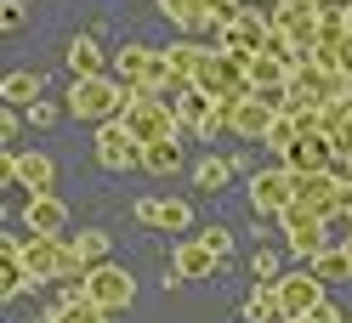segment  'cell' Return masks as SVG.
I'll return each instance as SVG.
<instances>
[{
    "mask_svg": "<svg viewBox=\"0 0 352 323\" xmlns=\"http://www.w3.org/2000/svg\"><path fill=\"white\" fill-rule=\"evenodd\" d=\"M193 85H199L210 102H239V97H250V69H245V57H233V51H205L199 69H193Z\"/></svg>",
    "mask_w": 352,
    "mask_h": 323,
    "instance_id": "6da1fadb",
    "label": "cell"
},
{
    "mask_svg": "<svg viewBox=\"0 0 352 323\" xmlns=\"http://www.w3.org/2000/svg\"><path fill=\"white\" fill-rule=\"evenodd\" d=\"M125 97H131V91H120V80H108V74H80L74 91H69V114L85 119V125H108V119H120Z\"/></svg>",
    "mask_w": 352,
    "mask_h": 323,
    "instance_id": "7a4b0ae2",
    "label": "cell"
},
{
    "mask_svg": "<svg viewBox=\"0 0 352 323\" xmlns=\"http://www.w3.org/2000/svg\"><path fill=\"white\" fill-rule=\"evenodd\" d=\"M120 119L131 125V136H137L142 147H148V142H165V136L182 131V125H176V108L160 102V91H131L125 108H120Z\"/></svg>",
    "mask_w": 352,
    "mask_h": 323,
    "instance_id": "3957f363",
    "label": "cell"
},
{
    "mask_svg": "<svg viewBox=\"0 0 352 323\" xmlns=\"http://www.w3.org/2000/svg\"><path fill=\"white\" fill-rule=\"evenodd\" d=\"M324 222H329V215H318V210H307V204H284L278 210V227H284V244H290L296 255H301V261H313V255L318 250H329V232H324Z\"/></svg>",
    "mask_w": 352,
    "mask_h": 323,
    "instance_id": "277c9868",
    "label": "cell"
},
{
    "mask_svg": "<svg viewBox=\"0 0 352 323\" xmlns=\"http://www.w3.org/2000/svg\"><path fill=\"white\" fill-rule=\"evenodd\" d=\"M273 289H278V312H284V318H301V312H318L324 300H329V295H324L329 284H324V278H318L313 267H296V272H278V278H273ZM284 318H278V323H284Z\"/></svg>",
    "mask_w": 352,
    "mask_h": 323,
    "instance_id": "5b68a950",
    "label": "cell"
},
{
    "mask_svg": "<svg viewBox=\"0 0 352 323\" xmlns=\"http://www.w3.org/2000/svg\"><path fill=\"white\" fill-rule=\"evenodd\" d=\"M6 244L23 255V267L34 284H57V278H69V255H63V239H40V232H29V239H12L6 232Z\"/></svg>",
    "mask_w": 352,
    "mask_h": 323,
    "instance_id": "8992f818",
    "label": "cell"
},
{
    "mask_svg": "<svg viewBox=\"0 0 352 323\" xmlns=\"http://www.w3.org/2000/svg\"><path fill=\"white\" fill-rule=\"evenodd\" d=\"M0 176H6V182H17L23 193H52V187H57V165H52V154L6 147V154H0Z\"/></svg>",
    "mask_w": 352,
    "mask_h": 323,
    "instance_id": "52a82bcc",
    "label": "cell"
},
{
    "mask_svg": "<svg viewBox=\"0 0 352 323\" xmlns=\"http://www.w3.org/2000/svg\"><path fill=\"white\" fill-rule=\"evenodd\" d=\"M114 69H120V80L131 85V91H160L165 80H176L170 74V57L165 51H148V46H125L114 57Z\"/></svg>",
    "mask_w": 352,
    "mask_h": 323,
    "instance_id": "ba28073f",
    "label": "cell"
},
{
    "mask_svg": "<svg viewBox=\"0 0 352 323\" xmlns=\"http://www.w3.org/2000/svg\"><path fill=\"white\" fill-rule=\"evenodd\" d=\"M80 289L91 295L102 312H125L131 300H137V278H131L125 267H108V261H102V267H91V272L80 278Z\"/></svg>",
    "mask_w": 352,
    "mask_h": 323,
    "instance_id": "9c48e42d",
    "label": "cell"
},
{
    "mask_svg": "<svg viewBox=\"0 0 352 323\" xmlns=\"http://www.w3.org/2000/svg\"><path fill=\"white\" fill-rule=\"evenodd\" d=\"M290 199H296V170L290 165H267L250 176V210L256 215H278Z\"/></svg>",
    "mask_w": 352,
    "mask_h": 323,
    "instance_id": "30bf717a",
    "label": "cell"
},
{
    "mask_svg": "<svg viewBox=\"0 0 352 323\" xmlns=\"http://www.w3.org/2000/svg\"><path fill=\"white\" fill-rule=\"evenodd\" d=\"M97 165H102V170H131V165H142V142L131 136L125 119L97 125Z\"/></svg>",
    "mask_w": 352,
    "mask_h": 323,
    "instance_id": "8fae6325",
    "label": "cell"
},
{
    "mask_svg": "<svg viewBox=\"0 0 352 323\" xmlns=\"http://www.w3.org/2000/svg\"><path fill=\"white\" fill-rule=\"evenodd\" d=\"M131 215H137L142 227H153V232H176V239L193 227V204H188V199H165V193L137 199V210H131Z\"/></svg>",
    "mask_w": 352,
    "mask_h": 323,
    "instance_id": "7c38bea8",
    "label": "cell"
},
{
    "mask_svg": "<svg viewBox=\"0 0 352 323\" xmlns=\"http://www.w3.org/2000/svg\"><path fill=\"white\" fill-rule=\"evenodd\" d=\"M296 204L318 215H341V176L336 170H296Z\"/></svg>",
    "mask_w": 352,
    "mask_h": 323,
    "instance_id": "4fadbf2b",
    "label": "cell"
},
{
    "mask_svg": "<svg viewBox=\"0 0 352 323\" xmlns=\"http://www.w3.org/2000/svg\"><path fill=\"white\" fill-rule=\"evenodd\" d=\"M267 40H273V29L261 23L256 12H233L228 23H222V51H233V57H261V51H267Z\"/></svg>",
    "mask_w": 352,
    "mask_h": 323,
    "instance_id": "5bb4252c",
    "label": "cell"
},
{
    "mask_svg": "<svg viewBox=\"0 0 352 323\" xmlns=\"http://www.w3.org/2000/svg\"><path fill=\"white\" fill-rule=\"evenodd\" d=\"M273 114H278V102H273V97H261V91L239 97V102H233V136L261 142V136H267V125H273Z\"/></svg>",
    "mask_w": 352,
    "mask_h": 323,
    "instance_id": "9a60e30c",
    "label": "cell"
},
{
    "mask_svg": "<svg viewBox=\"0 0 352 323\" xmlns=\"http://www.w3.org/2000/svg\"><path fill=\"white\" fill-rule=\"evenodd\" d=\"M23 227L40 232V239H63V227H69V210H63V199H52V193H29V204H23Z\"/></svg>",
    "mask_w": 352,
    "mask_h": 323,
    "instance_id": "2e32d148",
    "label": "cell"
},
{
    "mask_svg": "<svg viewBox=\"0 0 352 323\" xmlns=\"http://www.w3.org/2000/svg\"><path fill=\"white\" fill-rule=\"evenodd\" d=\"M284 165H290V170H329V165H336V136H329V131H301V142L290 147Z\"/></svg>",
    "mask_w": 352,
    "mask_h": 323,
    "instance_id": "e0dca14e",
    "label": "cell"
},
{
    "mask_svg": "<svg viewBox=\"0 0 352 323\" xmlns=\"http://www.w3.org/2000/svg\"><path fill=\"white\" fill-rule=\"evenodd\" d=\"M108 318H114V312H102L97 300L74 284V289H63V300H57V307L40 318V323H108Z\"/></svg>",
    "mask_w": 352,
    "mask_h": 323,
    "instance_id": "ac0fdd59",
    "label": "cell"
},
{
    "mask_svg": "<svg viewBox=\"0 0 352 323\" xmlns=\"http://www.w3.org/2000/svg\"><path fill=\"white\" fill-rule=\"evenodd\" d=\"M170 267H176V278H210L216 267H222V255H216L205 239H182L170 250Z\"/></svg>",
    "mask_w": 352,
    "mask_h": 323,
    "instance_id": "d6986e66",
    "label": "cell"
},
{
    "mask_svg": "<svg viewBox=\"0 0 352 323\" xmlns=\"http://www.w3.org/2000/svg\"><path fill=\"white\" fill-rule=\"evenodd\" d=\"M182 159H188V154H182V131L142 147V170H153V176H176V170H182Z\"/></svg>",
    "mask_w": 352,
    "mask_h": 323,
    "instance_id": "ffe728a7",
    "label": "cell"
},
{
    "mask_svg": "<svg viewBox=\"0 0 352 323\" xmlns=\"http://www.w3.org/2000/svg\"><path fill=\"white\" fill-rule=\"evenodd\" d=\"M40 97H46V80L29 74V69H17V74L0 80V102H12V108H34Z\"/></svg>",
    "mask_w": 352,
    "mask_h": 323,
    "instance_id": "44dd1931",
    "label": "cell"
},
{
    "mask_svg": "<svg viewBox=\"0 0 352 323\" xmlns=\"http://www.w3.org/2000/svg\"><path fill=\"white\" fill-rule=\"evenodd\" d=\"M261 142H267V154L284 165V159H290V147L301 142V119L290 114V108H278V114H273V125H267V136H261Z\"/></svg>",
    "mask_w": 352,
    "mask_h": 323,
    "instance_id": "7402d4cb",
    "label": "cell"
},
{
    "mask_svg": "<svg viewBox=\"0 0 352 323\" xmlns=\"http://www.w3.org/2000/svg\"><path fill=\"white\" fill-rule=\"evenodd\" d=\"M307 267H313L324 284H341V278H352V250H346V244H329V250H318Z\"/></svg>",
    "mask_w": 352,
    "mask_h": 323,
    "instance_id": "603a6c76",
    "label": "cell"
},
{
    "mask_svg": "<svg viewBox=\"0 0 352 323\" xmlns=\"http://www.w3.org/2000/svg\"><path fill=\"white\" fill-rule=\"evenodd\" d=\"M273 318H284L278 312V289H273V278H261L250 289V300H245V323H273Z\"/></svg>",
    "mask_w": 352,
    "mask_h": 323,
    "instance_id": "cb8c5ba5",
    "label": "cell"
},
{
    "mask_svg": "<svg viewBox=\"0 0 352 323\" xmlns=\"http://www.w3.org/2000/svg\"><path fill=\"white\" fill-rule=\"evenodd\" d=\"M69 69L74 74H102V46H97L91 34H74L69 40Z\"/></svg>",
    "mask_w": 352,
    "mask_h": 323,
    "instance_id": "d4e9b609",
    "label": "cell"
},
{
    "mask_svg": "<svg viewBox=\"0 0 352 323\" xmlns=\"http://www.w3.org/2000/svg\"><path fill=\"white\" fill-rule=\"evenodd\" d=\"M228 176H233V159L228 154H210V159H199V170H193V187L216 193V187H228Z\"/></svg>",
    "mask_w": 352,
    "mask_h": 323,
    "instance_id": "484cf974",
    "label": "cell"
},
{
    "mask_svg": "<svg viewBox=\"0 0 352 323\" xmlns=\"http://www.w3.org/2000/svg\"><path fill=\"white\" fill-rule=\"evenodd\" d=\"M170 108H176V125H182V131H193V125H199L216 102L199 91V85H188V91H182V102H170Z\"/></svg>",
    "mask_w": 352,
    "mask_h": 323,
    "instance_id": "4316f807",
    "label": "cell"
},
{
    "mask_svg": "<svg viewBox=\"0 0 352 323\" xmlns=\"http://www.w3.org/2000/svg\"><path fill=\"white\" fill-rule=\"evenodd\" d=\"M165 57H170V74L182 80V85H193V69H199V57H205V46H170Z\"/></svg>",
    "mask_w": 352,
    "mask_h": 323,
    "instance_id": "83f0119b",
    "label": "cell"
},
{
    "mask_svg": "<svg viewBox=\"0 0 352 323\" xmlns=\"http://www.w3.org/2000/svg\"><path fill=\"white\" fill-rule=\"evenodd\" d=\"M199 239H205V244H210L216 255H228V250H233V232H228V227H205Z\"/></svg>",
    "mask_w": 352,
    "mask_h": 323,
    "instance_id": "f1b7e54d",
    "label": "cell"
},
{
    "mask_svg": "<svg viewBox=\"0 0 352 323\" xmlns=\"http://www.w3.org/2000/svg\"><path fill=\"white\" fill-rule=\"evenodd\" d=\"M284 323H341V312H336V307L324 300L318 312H301V318H284Z\"/></svg>",
    "mask_w": 352,
    "mask_h": 323,
    "instance_id": "f546056e",
    "label": "cell"
},
{
    "mask_svg": "<svg viewBox=\"0 0 352 323\" xmlns=\"http://www.w3.org/2000/svg\"><path fill=\"white\" fill-rule=\"evenodd\" d=\"M0 136H6V142L17 136V108H12V102H6V108H0Z\"/></svg>",
    "mask_w": 352,
    "mask_h": 323,
    "instance_id": "4dcf8cb0",
    "label": "cell"
},
{
    "mask_svg": "<svg viewBox=\"0 0 352 323\" xmlns=\"http://www.w3.org/2000/svg\"><path fill=\"white\" fill-rule=\"evenodd\" d=\"M0 23H6V29H23V6H17V0H6V17H0Z\"/></svg>",
    "mask_w": 352,
    "mask_h": 323,
    "instance_id": "1f68e13d",
    "label": "cell"
},
{
    "mask_svg": "<svg viewBox=\"0 0 352 323\" xmlns=\"http://www.w3.org/2000/svg\"><path fill=\"white\" fill-rule=\"evenodd\" d=\"M341 69L352 74V34H346V46H341Z\"/></svg>",
    "mask_w": 352,
    "mask_h": 323,
    "instance_id": "d6a6232c",
    "label": "cell"
},
{
    "mask_svg": "<svg viewBox=\"0 0 352 323\" xmlns=\"http://www.w3.org/2000/svg\"><path fill=\"white\" fill-rule=\"evenodd\" d=\"M307 6H313V0H284V12H307Z\"/></svg>",
    "mask_w": 352,
    "mask_h": 323,
    "instance_id": "836d02e7",
    "label": "cell"
},
{
    "mask_svg": "<svg viewBox=\"0 0 352 323\" xmlns=\"http://www.w3.org/2000/svg\"><path fill=\"white\" fill-rule=\"evenodd\" d=\"M346 250H352V215H346Z\"/></svg>",
    "mask_w": 352,
    "mask_h": 323,
    "instance_id": "e575fe53",
    "label": "cell"
}]
</instances>
